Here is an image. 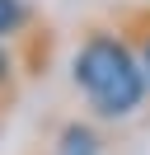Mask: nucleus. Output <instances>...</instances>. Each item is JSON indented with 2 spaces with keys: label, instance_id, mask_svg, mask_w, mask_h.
<instances>
[{
  "label": "nucleus",
  "instance_id": "7ed1b4c3",
  "mask_svg": "<svg viewBox=\"0 0 150 155\" xmlns=\"http://www.w3.org/2000/svg\"><path fill=\"white\" fill-rule=\"evenodd\" d=\"M28 61L19 47H9V42H0V113H9V108L19 104V94H24V80H28Z\"/></svg>",
  "mask_w": 150,
  "mask_h": 155
},
{
  "label": "nucleus",
  "instance_id": "f03ea898",
  "mask_svg": "<svg viewBox=\"0 0 150 155\" xmlns=\"http://www.w3.org/2000/svg\"><path fill=\"white\" fill-rule=\"evenodd\" d=\"M33 38H38V10L28 0H0V42H9V47L24 52Z\"/></svg>",
  "mask_w": 150,
  "mask_h": 155
},
{
  "label": "nucleus",
  "instance_id": "f257e3e1",
  "mask_svg": "<svg viewBox=\"0 0 150 155\" xmlns=\"http://www.w3.org/2000/svg\"><path fill=\"white\" fill-rule=\"evenodd\" d=\"M70 89L80 94L84 113L103 127L131 122L150 104V80L117 19H94L80 28L70 47Z\"/></svg>",
  "mask_w": 150,
  "mask_h": 155
},
{
  "label": "nucleus",
  "instance_id": "20e7f679",
  "mask_svg": "<svg viewBox=\"0 0 150 155\" xmlns=\"http://www.w3.org/2000/svg\"><path fill=\"white\" fill-rule=\"evenodd\" d=\"M99 127H103V122H94L89 113L75 117V122H66L61 136H56V155H99V146H103Z\"/></svg>",
  "mask_w": 150,
  "mask_h": 155
},
{
  "label": "nucleus",
  "instance_id": "39448f33",
  "mask_svg": "<svg viewBox=\"0 0 150 155\" xmlns=\"http://www.w3.org/2000/svg\"><path fill=\"white\" fill-rule=\"evenodd\" d=\"M112 19L127 28L131 47H136L141 66H145V80H150V0H141V5H127V10H117Z\"/></svg>",
  "mask_w": 150,
  "mask_h": 155
}]
</instances>
